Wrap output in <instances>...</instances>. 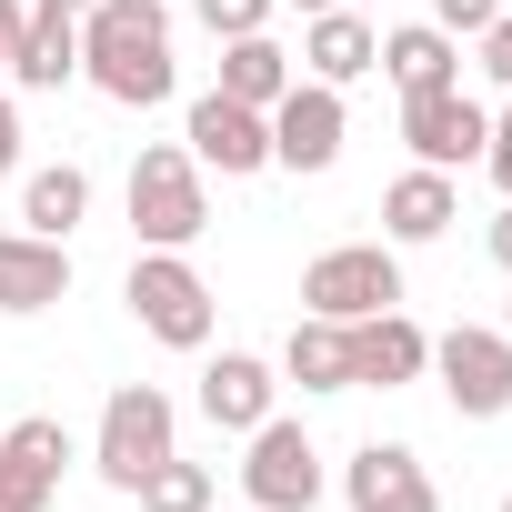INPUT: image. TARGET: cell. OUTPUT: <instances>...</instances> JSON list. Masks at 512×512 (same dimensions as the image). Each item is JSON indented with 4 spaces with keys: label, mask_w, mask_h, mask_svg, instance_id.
<instances>
[{
    "label": "cell",
    "mask_w": 512,
    "mask_h": 512,
    "mask_svg": "<svg viewBox=\"0 0 512 512\" xmlns=\"http://www.w3.org/2000/svg\"><path fill=\"white\" fill-rule=\"evenodd\" d=\"M81 81L121 111L171 101V11L161 0H91L81 11Z\"/></svg>",
    "instance_id": "1"
},
{
    "label": "cell",
    "mask_w": 512,
    "mask_h": 512,
    "mask_svg": "<svg viewBox=\"0 0 512 512\" xmlns=\"http://www.w3.org/2000/svg\"><path fill=\"white\" fill-rule=\"evenodd\" d=\"M131 231H141V251H191L211 231V191H201V161L181 141H151L131 161Z\"/></svg>",
    "instance_id": "2"
},
{
    "label": "cell",
    "mask_w": 512,
    "mask_h": 512,
    "mask_svg": "<svg viewBox=\"0 0 512 512\" xmlns=\"http://www.w3.org/2000/svg\"><path fill=\"white\" fill-rule=\"evenodd\" d=\"M121 302H131V322L151 332V342H171V352H201L211 342V282L191 272V251H141L131 262V282H121Z\"/></svg>",
    "instance_id": "3"
},
{
    "label": "cell",
    "mask_w": 512,
    "mask_h": 512,
    "mask_svg": "<svg viewBox=\"0 0 512 512\" xmlns=\"http://www.w3.org/2000/svg\"><path fill=\"white\" fill-rule=\"evenodd\" d=\"M181 452V412H171V392L161 382H121L111 402H101V442H91V462H101V482L111 492H131L151 462H171Z\"/></svg>",
    "instance_id": "4"
},
{
    "label": "cell",
    "mask_w": 512,
    "mask_h": 512,
    "mask_svg": "<svg viewBox=\"0 0 512 512\" xmlns=\"http://www.w3.org/2000/svg\"><path fill=\"white\" fill-rule=\"evenodd\" d=\"M392 302H402L392 241H332V251H312L302 312H322V322H362V312H392Z\"/></svg>",
    "instance_id": "5"
},
{
    "label": "cell",
    "mask_w": 512,
    "mask_h": 512,
    "mask_svg": "<svg viewBox=\"0 0 512 512\" xmlns=\"http://www.w3.org/2000/svg\"><path fill=\"white\" fill-rule=\"evenodd\" d=\"M432 372H442V402H452L462 422H502V412H512V332L452 322V332L432 342Z\"/></svg>",
    "instance_id": "6"
},
{
    "label": "cell",
    "mask_w": 512,
    "mask_h": 512,
    "mask_svg": "<svg viewBox=\"0 0 512 512\" xmlns=\"http://www.w3.org/2000/svg\"><path fill=\"white\" fill-rule=\"evenodd\" d=\"M402 141H412L422 171H472L482 141H492V111H482L462 81H442V91H402Z\"/></svg>",
    "instance_id": "7"
},
{
    "label": "cell",
    "mask_w": 512,
    "mask_h": 512,
    "mask_svg": "<svg viewBox=\"0 0 512 512\" xmlns=\"http://www.w3.org/2000/svg\"><path fill=\"white\" fill-rule=\"evenodd\" d=\"M241 492H251V512H312L322 502V452H312V432L302 422H251V462H241Z\"/></svg>",
    "instance_id": "8"
},
{
    "label": "cell",
    "mask_w": 512,
    "mask_h": 512,
    "mask_svg": "<svg viewBox=\"0 0 512 512\" xmlns=\"http://www.w3.org/2000/svg\"><path fill=\"white\" fill-rule=\"evenodd\" d=\"M181 151L201 171H221V181H251V171H272V111H251L231 91H201L191 121H181Z\"/></svg>",
    "instance_id": "9"
},
{
    "label": "cell",
    "mask_w": 512,
    "mask_h": 512,
    "mask_svg": "<svg viewBox=\"0 0 512 512\" xmlns=\"http://www.w3.org/2000/svg\"><path fill=\"white\" fill-rule=\"evenodd\" d=\"M342 131H352V111H342V91L332 81H292L282 101H272V171H332L342 161Z\"/></svg>",
    "instance_id": "10"
},
{
    "label": "cell",
    "mask_w": 512,
    "mask_h": 512,
    "mask_svg": "<svg viewBox=\"0 0 512 512\" xmlns=\"http://www.w3.org/2000/svg\"><path fill=\"white\" fill-rule=\"evenodd\" d=\"M352 332V392H402V382H422L432 372V332L392 302V312H362V322H342Z\"/></svg>",
    "instance_id": "11"
},
{
    "label": "cell",
    "mask_w": 512,
    "mask_h": 512,
    "mask_svg": "<svg viewBox=\"0 0 512 512\" xmlns=\"http://www.w3.org/2000/svg\"><path fill=\"white\" fill-rule=\"evenodd\" d=\"M342 502L352 512H442V492H432V472H422L412 442H362L342 462Z\"/></svg>",
    "instance_id": "12"
},
{
    "label": "cell",
    "mask_w": 512,
    "mask_h": 512,
    "mask_svg": "<svg viewBox=\"0 0 512 512\" xmlns=\"http://www.w3.org/2000/svg\"><path fill=\"white\" fill-rule=\"evenodd\" d=\"M71 302V241H41V231H0V312L31 322Z\"/></svg>",
    "instance_id": "13"
},
{
    "label": "cell",
    "mask_w": 512,
    "mask_h": 512,
    "mask_svg": "<svg viewBox=\"0 0 512 512\" xmlns=\"http://www.w3.org/2000/svg\"><path fill=\"white\" fill-rule=\"evenodd\" d=\"M11 81L21 91H71L81 81V11H71V0H31V11H21Z\"/></svg>",
    "instance_id": "14"
},
{
    "label": "cell",
    "mask_w": 512,
    "mask_h": 512,
    "mask_svg": "<svg viewBox=\"0 0 512 512\" xmlns=\"http://www.w3.org/2000/svg\"><path fill=\"white\" fill-rule=\"evenodd\" d=\"M362 71H382V31L352 11H312V31H302V81H332V91H352Z\"/></svg>",
    "instance_id": "15"
},
{
    "label": "cell",
    "mask_w": 512,
    "mask_h": 512,
    "mask_svg": "<svg viewBox=\"0 0 512 512\" xmlns=\"http://www.w3.org/2000/svg\"><path fill=\"white\" fill-rule=\"evenodd\" d=\"M272 392H282V372H272L262 352H221V362L201 372V412H211L221 432H251V422H272Z\"/></svg>",
    "instance_id": "16"
},
{
    "label": "cell",
    "mask_w": 512,
    "mask_h": 512,
    "mask_svg": "<svg viewBox=\"0 0 512 512\" xmlns=\"http://www.w3.org/2000/svg\"><path fill=\"white\" fill-rule=\"evenodd\" d=\"M452 221H462V191H452V171H422V161H412V171L382 191V231H392V241H442Z\"/></svg>",
    "instance_id": "17"
},
{
    "label": "cell",
    "mask_w": 512,
    "mask_h": 512,
    "mask_svg": "<svg viewBox=\"0 0 512 512\" xmlns=\"http://www.w3.org/2000/svg\"><path fill=\"white\" fill-rule=\"evenodd\" d=\"M382 71H392V91H442V81H462V41L442 21H402V31H382Z\"/></svg>",
    "instance_id": "18"
},
{
    "label": "cell",
    "mask_w": 512,
    "mask_h": 512,
    "mask_svg": "<svg viewBox=\"0 0 512 512\" xmlns=\"http://www.w3.org/2000/svg\"><path fill=\"white\" fill-rule=\"evenodd\" d=\"M292 81H302V71H292V51H282L272 31H241V41H221V81H211V91H231V101H251V111H272Z\"/></svg>",
    "instance_id": "19"
},
{
    "label": "cell",
    "mask_w": 512,
    "mask_h": 512,
    "mask_svg": "<svg viewBox=\"0 0 512 512\" xmlns=\"http://www.w3.org/2000/svg\"><path fill=\"white\" fill-rule=\"evenodd\" d=\"M282 382H302V392H352V332L322 322V312H302L292 342H282Z\"/></svg>",
    "instance_id": "20"
},
{
    "label": "cell",
    "mask_w": 512,
    "mask_h": 512,
    "mask_svg": "<svg viewBox=\"0 0 512 512\" xmlns=\"http://www.w3.org/2000/svg\"><path fill=\"white\" fill-rule=\"evenodd\" d=\"M81 211H91V171H81V161H51V171H31V181H21V231L71 241V231H81Z\"/></svg>",
    "instance_id": "21"
},
{
    "label": "cell",
    "mask_w": 512,
    "mask_h": 512,
    "mask_svg": "<svg viewBox=\"0 0 512 512\" xmlns=\"http://www.w3.org/2000/svg\"><path fill=\"white\" fill-rule=\"evenodd\" d=\"M131 502H141V512H211V472L171 452V462H151V472L131 482Z\"/></svg>",
    "instance_id": "22"
},
{
    "label": "cell",
    "mask_w": 512,
    "mask_h": 512,
    "mask_svg": "<svg viewBox=\"0 0 512 512\" xmlns=\"http://www.w3.org/2000/svg\"><path fill=\"white\" fill-rule=\"evenodd\" d=\"M191 11H201V31H211V41H241V31H272L282 0H191Z\"/></svg>",
    "instance_id": "23"
},
{
    "label": "cell",
    "mask_w": 512,
    "mask_h": 512,
    "mask_svg": "<svg viewBox=\"0 0 512 512\" xmlns=\"http://www.w3.org/2000/svg\"><path fill=\"white\" fill-rule=\"evenodd\" d=\"M0 512H51V482L21 472V462H0Z\"/></svg>",
    "instance_id": "24"
},
{
    "label": "cell",
    "mask_w": 512,
    "mask_h": 512,
    "mask_svg": "<svg viewBox=\"0 0 512 512\" xmlns=\"http://www.w3.org/2000/svg\"><path fill=\"white\" fill-rule=\"evenodd\" d=\"M472 41H482V71H492V81L512 91V11H502V21H482Z\"/></svg>",
    "instance_id": "25"
},
{
    "label": "cell",
    "mask_w": 512,
    "mask_h": 512,
    "mask_svg": "<svg viewBox=\"0 0 512 512\" xmlns=\"http://www.w3.org/2000/svg\"><path fill=\"white\" fill-rule=\"evenodd\" d=\"M432 21L462 41V31H482V21H502V0H432Z\"/></svg>",
    "instance_id": "26"
},
{
    "label": "cell",
    "mask_w": 512,
    "mask_h": 512,
    "mask_svg": "<svg viewBox=\"0 0 512 512\" xmlns=\"http://www.w3.org/2000/svg\"><path fill=\"white\" fill-rule=\"evenodd\" d=\"M482 171H492V181H502V201H512V111L492 121V141H482Z\"/></svg>",
    "instance_id": "27"
},
{
    "label": "cell",
    "mask_w": 512,
    "mask_h": 512,
    "mask_svg": "<svg viewBox=\"0 0 512 512\" xmlns=\"http://www.w3.org/2000/svg\"><path fill=\"white\" fill-rule=\"evenodd\" d=\"M21 11L31 0H0V81H11V51H21Z\"/></svg>",
    "instance_id": "28"
},
{
    "label": "cell",
    "mask_w": 512,
    "mask_h": 512,
    "mask_svg": "<svg viewBox=\"0 0 512 512\" xmlns=\"http://www.w3.org/2000/svg\"><path fill=\"white\" fill-rule=\"evenodd\" d=\"M0 171H21V111H11V91H0Z\"/></svg>",
    "instance_id": "29"
},
{
    "label": "cell",
    "mask_w": 512,
    "mask_h": 512,
    "mask_svg": "<svg viewBox=\"0 0 512 512\" xmlns=\"http://www.w3.org/2000/svg\"><path fill=\"white\" fill-rule=\"evenodd\" d=\"M482 241H492V262H502V272H512V201H502V221H492V231H482Z\"/></svg>",
    "instance_id": "30"
},
{
    "label": "cell",
    "mask_w": 512,
    "mask_h": 512,
    "mask_svg": "<svg viewBox=\"0 0 512 512\" xmlns=\"http://www.w3.org/2000/svg\"><path fill=\"white\" fill-rule=\"evenodd\" d=\"M292 11H302V21H312V11H342V0H292Z\"/></svg>",
    "instance_id": "31"
},
{
    "label": "cell",
    "mask_w": 512,
    "mask_h": 512,
    "mask_svg": "<svg viewBox=\"0 0 512 512\" xmlns=\"http://www.w3.org/2000/svg\"><path fill=\"white\" fill-rule=\"evenodd\" d=\"M502 332H512V312H502Z\"/></svg>",
    "instance_id": "32"
},
{
    "label": "cell",
    "mask_w": 512,
    "mask_h": 512,
    "mask_svg": "<svg viewBox=\"0 0 512 512\" xmlns=\"http://www.w3.org/2000/svg\"><path fill=\"white\" fill-rule=\"evenodd\" d=\"M502 512H512V492H502Z\"/></svg>",
    "instance_id": "33"
},
{
    "label": "cell",
    "mask_w": 512,
    "mask_h": 512,
    "mask_svg": "<svg viewBox=\"0 0 512 512\" xmlns=\"http://www.w3.org/2000/svg\"><path fill=\"white\" fill-rule=\"evenodd\" d=\"M502 11H512V0H502Z\"/></svg>",
    "instance_id": "34"
}]
</instances>
